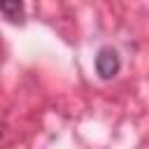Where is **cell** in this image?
<instances>
[{
    "label": "cell",
    "mask_w": 149,
    "mask_h": 149,
    "mask_svg": "<svg viewBox=\"0 0 149 149\" xmlns=\"http://www.w3.org/2000/svg\"><path fill=\"white\" fill-rule=\"evenodd\" d=\"M121 70V58H119V51L112 49V47H102L98 54H95V72L100 79H114Z\"/></svg>",
    "instance_id": "obj_1"
},
{
    "label": "cell",
    "mask_w": 149,
    "mask_h": 149,
    "mask_svg": "<svg viewBox=\"0 0 149 149\" xmlns=\"http://www.w3.org/2000/svg\"><path fill=\"white\" fill-rule=\"evenodd\" d=\"M0 14L14 23H21L23 16H26V9H23V0H0Z\"/></svg>",
    "instance_id": "obj_2"
},
{
    "label": "cell",
    "mask_w": 149,
    "mask_h": 149,
    "mask_svg": "<svg viewBox=\"0 0 149 149\" xmlns=\"http://www.w3.org/2000/svg\"><path fill=\"white\" fill-rule=\"evenodd\" d=\"M0 137H2V126H0Z\"/></svg>",
    "instance_id": "obj_3"
}]
</instances>
